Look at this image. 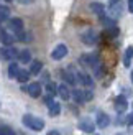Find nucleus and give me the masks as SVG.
<instances>
[{
	"label": "nucleus",
	"mask_w": 133,
	"mask_h": 135,
	"mask_svg": "<svg viewBox=\"0 0 133 135\" xmlns=\"http://www.w3.org/2000/svg\"><path fill=\"white\" fill-rule=\"evenodd\" d=\"M15 36H13V35H10V33H7V31H2V33H0V41H2L5 46H10L13 41H15Z\"/></svg>",
	"instance_id": "obj_16"
},
{
	"label": "nucleus",
	"mask_w": 133,
	"mask_h": 135,
	"mask_svg": "<svg viewBox=\"0 0 133 135\" xmlns=\"http://www.w3.org/2000/svg\"><path fill=\"white\" fill-rule=\"evenodd\" d=\"M26 92H28L31 97H39L41 96V84L39 83H31L28 87H26Z\"/></svg>",
	"instance_id": "obj_12"
},
{
	"label": "nucleus",
	"mask_w": 133,
	"mask_h": 135,
	"mask_svg": "<svg viewBox=\"0 0 133 135\" xmlns=\"http://www.w3.org/2000/svg\"><path fill=\"white\" fill-rule=\"evenodd\" d=\"M23 125L35 132H39L44 129V120H41L36 115H31V114H26V115H23Z\"/></svg>",
	"instance_id": "obj_1"
},
{
	"label": "nucleus",
	"mask_w": 133,
	"mask_h": 135,
	"mask_svg": "<svg viewBox=\"0 0 133 135\" xmlns=\"http://www.w3.org/2000/svg\"><path fill=\"white\" fill-rule=\"evenodd\" d=\"M48 135H61L58 130H51V132H48Z\"/></svg>",
	"instance_id": "obj_32"
},
{
	"label": "nucleus",
	"mask_w": 133,
	"mask_h": 135,
	"mask_svg": "<svg viewBox=\"0 0 133 135\" xmlns=\"http://www.w3.org/2000/svg\"><path fill=\"white\" fill-rule=\"evenodd\" d=\"M100 22H102L105 26H110V28H112V26H115V20L112 18V17H105V15H102V17H100Z\"/></svg>",
	"instance_id": "obj_25"
},
{
	"label": "nucleus",
	"mask_w": 133,
	"mask_h": 135,
	"mask_svg": "<svg viewBox=\"0 0 133 135\" xmlns=\"http://www.w3.org/2000/svg\"><path fill=\"white\" fill-rule=\"evenodd\" d=\"M128 125L131 127V130H133V114H131V115H128Z\"/></svg>",
	"instance_id": "obj_30"
},
{
	"label": "nucleus",
	"mask_w": 133,
	"mask_h": 135,
	"mask_svg": "<svg viewBox=\"0 0 133 135\" xmlns=\"http://www.w3.org/2000/svg\"><path fill=\"white\" fill-rule=\"evenodd\" d=\"M8 17H10V8L5 5H0V23L8 20Z\"/></svg>",
	"instance_id": "obj_23"
},
{
	"label": "nucleus",
	"mask_w": 133,
	"mask_h": 135,
	"mask_svg": "<svg viewBox=\"0 0 133 135\" xmlns=\"http://www.w3.org/2000/svg\"><path fill=\"white\" fill-rule=\"evenodd\" d=\"M0 56H2L3 59L12 61V59H17L18 58V50L13 48V46H5V48H2V51H0Z\"/></svg>",
	"instance_id": "obj_4"
},
{
	"label": "nucleus",
	"mask_w": 133,
	"mask_h": 135,
	"mask_svg": "<svg viewBox=\"0 0 133 135\" xmlns=\"http://www.w3.org/2000/svg\"><path fill=\"white\" fill-rule=\"evenodd\" d=\"M77 83H81L85 87H92V86H94L92 78L89 76V74H85V73H77Z\"/></svg>",
	"instance_id": "obj_13"
},
{
	"label": "nucleus",
	"mask_w": 133,
	"mask_h": 135,
	"mask_svg": "<svg viewBox=\"0 0 133 135\" xmlns=\"http://www.w3.org/2000/svg\"><path fill=\"white\" fill-rule=\"evenodd\" d=\"M81 40H82V43H84V45L92 46V45H95V43H97V33H95L94 30H85L82 35H81Z\"/></svg>",
	"instance_id": "obj_3"
},
{
	"label": "nucleus",
	"mask_w": 133,
	"mask_h": 135,
	"mask_svg": "<svg viewBox=\"0 0 133 135\" xmlns=\"http://www.w3.org/2000/svg\"><path fill=\"white\" fill-rule=\"evenodd\" d=\"M8 30L13 31V33L17 35L18 31L23 30V20H22V18H12L10 22H8Z\"/></svg>",
	"instance_id": "obj_10"
},
{
	"label": "nucleus",
	"mask_w": 133,
	"mask_h": 135,
	"mask_svg": "<svg viewBox=\"0 0 133 135\" xmlns=\"http://www.w3.org/2000/svg\"><path fill=\"white\" fill-rule=\"evenodd\" d=\"M58 94H59V97L64 99V100H68L71 97V91H69V87L66 84H59L58 86Z\"/></svg>",
	"instance_id": "obj_15"
},
{
	"label": "nucleus",
	"mask_w": 133,
	"mask_h": 135,
	"mask_svg": "<svg viewBox=\"0 0 133 135\" xmlns=\"http://www.w3.org/2000/svg\"><path fill=\"white\" fill-rule=\"evenodd\" d=\"M79 129H81L82 132H85V133H92L95 130V124L92 122L89 117H84L81 122H79Z\"/></svg>",
	"instance_id": "obj_6"
},
{
	"label": "nucleus",
	"mask_w": 133,
	"mask_h": 135,
	"mask_svg": "<svg viewBox=\"0 0 133 135\" xmlns=\"http://www.w3.org/2000/svg\"><path fill=\"white\" fill-rule=\"evenodd\" d=\"M48 109H49V115L51 117H56V115H59V112H61V105L53 100V102L48 105Z\"/></svg>",
	"instance_id": "obj_20"
},
{
	"label": "nucleus",
	"mask_w": 133,
	"mask_h": 135,
	"mask_svg": "<svg viewBox=\"0 0 133 135\" xmlns=\"http://www.w3.org/2000/svg\"><path fill=\"white\" fill-rule=\"evenodd\" d=\"M90 10L95 13V15H99V17H102L104 13H105V7L102 5V3H99V2H92L90 3Z\"/></svg>",
	"instance_id": "obj_19"
},
{
	"label": "nucleus",
	"mask_w": 133,
	"mask_h": 135,
	"mask_svg": "<svg viewBox=\"0 0 133 135\" xmlns=\"http://www.w3.org/2000/svg\"><path fill=\"white\" fill-rule=\"evenodd\" d=\"M0 135H15V132L5 125H0Z\"/></svg>",
	"instance_id": "obj_28"
},
{
	"label": "nucleus",
	"mask_w": 133,
	"mask_h": 135,
	"mask_svg": "<svg viewBox=\"0 0 133 135\" xmlns=\"http://www.w3.org/2000/svg\"><path fill=\"white\" fill-rule=\"evenodd\" d=\"M61 74H63V79H64L68 84L74 86V84L77 83V73H76L74 69H72V68H68V69H64Z\"/></svg>",
	"instance_id": "obj_5"
},
{
	"label": "nucleus",
	"mask_w": 133,
	"mask_h": 135,
	"mask_svg": "<svg viewBox=\"0 0 133 135\" xmlns=\"http://www.w3.org/2000/svg\"><path fill=\"white\" fill-rule=\"evenodd\" d=\"M46 91H48L49 96H54V94H58V86L54 83H48V86H46Z\"/></svg>",
	"instance_id": "obj_26"
},
{
	"label": "nucleus",
	"mask_w": 133,
	"mask_h": 135,
	"mask_svg": "<svg viewBox=\"0 0 133 135\" xmlns=\"http://www.w3.org/2000/svg\"><path fill=\"white\" fill-rule=\"evenodd\" d=\"M31 2H33V0H18V3H22V5H28Z\"/></svg>",
	"instance_id": "obj_31"
},
{
	"label": "nucleus",
	"mask_w": 133,
	"mask_h": 135,
	"mask_svg": "<svg viewBox=\"0 0 133 135\" xmlns=\"http://www.w3.org/2000/svg\"><path fill=\"white\" fill-rule=\"evenodd\" d=\"M131 83H133V71H131Z\"/></svg>",
	"instance_id": "obj_33"
},
{
	"label": "nucleus",
	"mask_w": 133,
	"mask_h": 135,
	"mask_svg": "<svg viewBox=\"0 0 133 135\" xmlns=\"http://www.w3.org/2000/svg\"><path fill=\"white\" fill-rule=\"evenodd\" d=\"M94 71H95V76H97V78H102V76H104V66H102L100 61L94 66Z\"/></svg>",
	"instance_id": "obj_27"
},
{
	"label": "nucleus",
	"mask_w": 133,
	"mask_h": 135,
	"mask_svg": "<svg viewBox=\"0 0 133 135\" xmlns=\"http://www.w3.org/2000/svg\"><path fill=\"white\" fill-rule=\"evenodd\" d=\"M18 71H20V68H18V64H17V63H12V64L8 66V76H10L12 79H15V78H17Z\"/></svg>",
	"instance_id": "obj_24"
},
{
	"label": "nucleus",
	"mask_w": 133,
	"mask_h": 135,
	"mask_svg": "<svg viewBox=\"0 0 133 135\" xmlns=\"http://www.w3.org/2000/svg\"><path fill=\"white\" fill-rule=\"evenodd\" d=\"M131 58H133V46H128L127 51H125V58H123V64L127 68L131 64Z\"/></svg>",
	"instance_id": "obj_22"
},
{
	"label": "nucleus",
	"mask_w": 133,
	"mask_h": 135,
	"mask_svg": "<svg viewBox=\"0 0 133 135\" xmlns=\"http://www.w3.org/2000/svg\"><path fill=\"white\" fill-rule=\"evenodd\" d=\"M95 124H97V127H100V129H105V127L110 124V117H109L105 112H97Z\"/></svg>",
	"instance_id": "obj_11"
},
{
	"label": "nucleus",
	"mask_w": 133,
	"mask_h": 135,
	"mask_svg": "<svg viewBox=\"0 0 133 135\" xmlns=\"http://www.w3.org/2000/svg\"><path fill=\"white\" fill-rule=\"evenodd\" d=\"M128 12L133 13V0H128Z\"/></svg>",
	"instance_id": "obj_29"
},
{
	"label": "nucleus",
	"mask_w": 133,
	"mask_h": 135,
	"mask_svg": "<svg viewBox=\"0 0 133 135\" xmlns=\"http://www.w3.org/2000/svg\"><path fill=\"white\" fill-rule=\"evenodd\" d=\"M7 2H10V0H7Z\"/></svg>",
	"instance_id": "obj_34"
},
{
	"label": "nucleus",
	"mask_w": 133,
	"mask_h": 135,
	"mask_svg": "<svg viewBox=\"0 0 133 135\" xmlns=\"http://www.w3.org/2000/svg\"><path fill=\"white\" fill-rule=\"evenodd\" d=\"M66 55H68V46L61 43V45H58L56 48L53 50V53H51V58H53V59H56V61H58V59H63Z\"/></svg>",
	"instance_id": "obj_7"
},
{
	"label": "nucleus",
	"mask_w": 133,
	"mask_h": 135,
	"mask_svg": "<svg viewBox=\"0 0 133 135\" xmlns=\"http://www.w3.org/2000/svg\"><path fill=\"white\" fill-rule=\"evenodd\" d=\"M71 97L76 100L77 104H84L87 100L92 99V92L90 91H84V89H74L71 92Z\"/></svg>",
	"instance_id": "obj_2"
},
{
	"label": "nucleus",
	"mask_w": 133,
	"mask_h": 135,
	"mask_svg": "<svg viewBox=\"0 0 133 135\" xmlns=\"http://www.w3.org/2000/svg\"><path fill=\"white\" fill-rule=\"evenodd\" d=\"M79 61H81V64H84V66L94 68V66L99 63V58H97V55H82Z\"/></svg>",
	"instance_id": "obj_8"
},
{
	"label": "nucleus",
	"mask_w": 133,
	"mask_h": 135,
	"mask_svg": "<svg viewBox=\"0 0 133 135\" xmlns=\"http://www.w3.org/2000/svg\"><path fill=\"white\" fill-rule=\"evenodd\" d=\"M109 13H110V17L114 18V20L122 15V3H120V0H118V2H115V3H110Z\"/></svg>",
	"instance_id": "obj_14"
},
{
	"label": "nucleus",
	"mask_w": 133,
	"mask_h": 135,
	"mask_svg": "<svg viewBox=\"0 0 133 135\" xmlns=\"http://www.w3.org/2000/svg\"><path fill=\"white\" fill-rule=\"evenodd\" d=\"M18 59H20V63H22V64H28V63H31V53L28 50L20 51L18 53Z\"/></svg>",
	"instance_id": "obj_18"
},
{
	"label": "nucleus",
	"mask_w": 133,
	"mask_h": 135,
	"mask_svg": "<svg viewBox=\"0 0 133 135\" xmlns=\"http://www.w3.org/2000/svg\"><path fill=\"white\" fill-rule=\"evenodd\" d=\"M114 105H115V110L118 112V114H122V112H125L128 109V102H127V99H125L123 96H118V97H115V102H114Z\"/></svg>",
	"instance_id": "obj_9"
},
{
	"label": "nucleus",
	"mask_w": 133,
	"mask_h": 135,
	"mask_svg": "<svg viewBox=\"0 0 133 135\" xmlns=\"http://www.w3.org/2000/svg\"><path fill=\"white\" fill-rule=\"evenodd\" d=\"M15 79L18 81V83H26V81L30 79V71H26V69H20Z\"/></svg>",
	"instance_id": "obj_21"
},
{
	"label": "nucleus",
	"mask_w": 133,
	"mask_h": 135,
	"mask_svg": "<svg viewBox=\"0 0 133 135\" xmlns=\"http://www.w3.org/2000/svg\"><path fill=\"white\" fill-rule=\"evenodd\" d=\"M43 69V63L41 61H38V59H35V61H31L30 63V74H39Z\"/></svg>",
	"instance_id": "obj_17"
}]
</instances>
